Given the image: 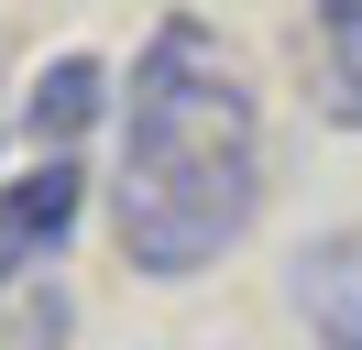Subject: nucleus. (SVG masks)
I'll use <instances>...</instances> for the list:
<instances>
[{
    "label": "nucleus",
    "instance_id": "obj_3",
    "mask_svg": "<svg viewBox=\"0 0 362 350\" xmlns=\"http://www.w3.org/2000/svg\"><path fill=\"white\" fill-rule=\"evenodd\" d=\"M286 296H296L318 350H362V230H318L286 262Z\"/></svg>",
    "mask_w": 362,
    "mask_h": 350
},
{
    "label": "nucleus",
    "instance_id": "obj_5",
    "mask_svg": "<svg viewBox=\"0 0 362 350\" xmlns=\"http://www.w3.org/2000/svg\"><path fill=\"white\" fill-rule=\"evenodd\" d=\"M308 44H318V109L340 131H362V0H318Z\"/></svg>",
    "mask_w": 362,
    "mask_h": 350
},
{
    "label": "nucleus",
    "instance_id": "obj_2",
    "mask_svg": "<svg viewBox=\"0 0 362 350\" xmlns=\"http://www.w3.org/2000/svg\"><path fill=\"white\" fill-rule=\"evenodd\" d=\"M77 197H88V175H77V153H33L11 186H0V284L45 274V252L77 230Z\"/></svg>",
    "mask_w": 362,
    "mask_h": 350
},
{
    "label": "nucleus",
    "instance_id": "obj_6",
    "mask_svg": "<svg viewBox=\"0 0 362 350\" xmlns=\"http://www.w3.org/2000/svg\"><path fill=\"white\" fill-rule=\"evenodd\" d=\"M0 296H11V284H0Z\"/></svg>",
    "mask_w": 362,
    "mask_h": 350
},
{
    "label": "nucleus",
    "instance_id": "obj_4",
    "mask_svg": "<svg viewBox=\"0 0 362 350\" xmlns=\"http://www.w3.org/2000/svg\"><path fill=\"white\" fill-rule=\"evenodd\" d=\"M99 99H110V66H99V55H55L45 77H33V99H23V131H33V153H66L77 131L99 121Z\"/></svg>",
    "mask_w": 362,
    "mask_h": 350
},
{
    "label": "nucleus",
    "instance_id": "obj_1",
    "mask_svg": "<svg viewBox=\"0 0 362 350\" xmlns=\"http://www.w3.org/2000/svg\"><path fill=\"white\" fill-rule=\"evenodd\" d=\"M264 219V99L242 55L198 11H165L121 88V175H110V230L132 274L187 284Z\"/></svg>",
    "mask_w": 362,
    "mask_h": 350
}]
</instances>
